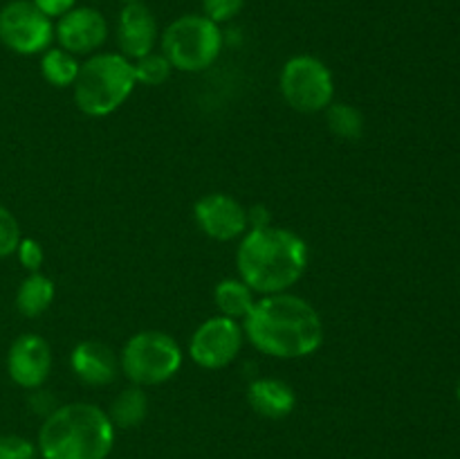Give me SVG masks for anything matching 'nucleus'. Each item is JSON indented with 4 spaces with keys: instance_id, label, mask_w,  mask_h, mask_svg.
Returning a JSON list of instances; mask_svg holds the SVG:
<instances>
[{
    "instance_id": "nucleus-1",
    "label": "nucleus",
    "mask_w": 460,
    "mask_h": 459,
    "mask_svg": "<svg viewBox=\"0 0 460 459\" xmlns=\"http://www.w3.org/2000/svg\"><path fill=\"white\" fill-rule=\"evenodd\" d=\"M245 340L256 351L279 360L313 356L323 342V320L319 310L295 292L261 295L243 320Z\"/></svg>"
},
{
    "instance_id": "nucleus-2",
    "label": "nucleus",
    "mask_w": 460,
    "mask_h": 459,
    "mask_svg": "<svg viewBox=\"0 0 460 459\" xmlns=\"http://www.w3.org/2000/svg\"><path fill=\"white\" fill-rule=\"evenodd\" d=\"M308 261V243L295 230L277 225L250 228L236 250L238 277L256 295L290 291L304 277Z\"/></svg>"
},
{
    "instance_id": "nucleus-3",
    "label": "nucleus",
    "mask_w": 460,
    "mask_h": 459,
    "mask_svg": "<svg viewBox=\"0 0 460 459\" xmlns=\"http://www.w3.org/2000/svg\"><path fill=\"white\" fill-rule=\"evenodd\" d=\"M115 430L106 410L75 400L43 418L36 448L43 459H108Z\"/></svg>"
},
{
    "instance_id": "nucleus-4",
    "label": "nucleus",
    "mask_w": 460,
    "mask_h": 459,
    "mask_svg": "<svg viewBox=\"0 0 460 459\" xmlns=\"http://www.w3.org/2000/svg\"><path fill=\"white\" fill-rule=\"evenodd\" d=\"M133 61L121 52H94L81 63L75 86V104L84 115L106 117L124 106L133 94Z\"/></svg>"
},
{
    "instance_id": "nucleus-5",
    "label": "nucleus",
    "mask_w": 460,
    "mask_h": 459,
    "mask_svg": "<svg viewBox=\"0 0 460 459\" xmlns=\"http://www.w3.org/2000/svg\"><path fill=\"white\" fill-rule=\"evenodd\" d=\"M223 30L202 14H182L162 30L160 52L180 72H202L223 52Z\"/></svg>"
},
{
    "instance_id": "nucleus-6",
    "label": "nucleus",
    "mask_w": 460,
    "mask_h": 459,
    "mask_svg": "<svg viewBox=\"0 0 460 459\" xmlns=\"http://www.w3.org/2000/svg\"><path fill=\"white\" fill-rule=\"evenodd\" d=\"M182 346L173 336L157 328L137 331L126 340L119 354V369L130 385L155 387L171 381L182 367Z\"/></svg>"
},
{
    "instance_id": "nucleus-7",
    "label": "nucleus",
    "mask_w": 460,
    "mask_h": 459,
    "mask_svg": "<svg viewBox=\"0 0 460 459\" xmlns=\"http://www.w3.org/2000/svg\"><path fill=\"white\" fill-rule=\"evenodd\" d=\"M279 88L290 108L299 112H322L335 102V76L322 58L296 54L288 58L279 76Z\"/></svg>"
},
{
    "instance_id": "nucleus-8",
    "label": "nucleus",
    "mask_w": 460,
    "mask_h": 459,
    "mask_svg": "<svg viewBox=\"0 0 460 459\" xmlns=\"http://www.w3.org/2000/svg\"><path fill=\"white\" fill-rule=\"evenodd\" d=\"M54 21L31 0H9L0 7V43L22 57L52 48Z\"/></svg>"
},
{
    "instance_id": "nucleus-9",
    "label": "nucleus",
    "mask_w": 460,
    "mask_h": 459,
    "mask_svg": "<svg viewBox=\"0 0 460 459\" xmlns=\"http://www.w3.org/2000/svg\"><path fill=\"white\" fill-rule=\"evenodd\" d=\"M243 345H245L243 322L218 313L205 320L193 331L189 340V356L202 369H223L238 358Z\"/></svg>"
},
{
    "instance_id": "nucleus-10",
    "label": "nucleus",
    "mask_w": 460,
    "mask_h": 459,
    "mask_svg": "<svg viewBox=\"0 0 460 459\" xmlns=\"http://www.w3.org/2000/svg\"><path fill=\"white\" fill-rule=\"evenodd\" d=\"M108 34H111V27H108L106 16L97 7H88V4H76L54 22V40L58 48L75 57H90L99 52L108 40Z\"/></svg>"
},
{
    "instance_id": "nucleus-11",
    "label": "nucleus",
    "mask_w": 460,
    "mask_h": 459,
    "mask_svg": "<svg viewBox=\"0 0 460 459\" xmlns=\"http://www.w3.org/2000/svg\"><path fill=\"white\" fill-rule=\"evenodd\" d=\"M193 219L202 234L214 241H234L250 230L247 207L223 192L205 194L193 205Z\"/></svg>"
},
{
    "instance_id": "nucleus-12",
    "label": "nucleus",
    "mask_w": 460,
    "mask_h": 459,
    "mask_svg": "<svg viewBox=\"0 0 460 459\" xmlns=\"http://www.w3.org/2000/svg\"><path fill=\"white\" fill-rule=\"evenodd\" d=\"M52 372V346L39 333H22L9 345L7 374L22 390H39Z\"/></svg>"
},
{
    "instance_id": "nucleus-13",
    "label": "nucleus",
    "mask_w": 460,
    "mask_h": 459,
    "mask_svg": "<svg viewBox=\"0 0 460 459\" xmlns=\"http://www.w3.org/2000/svg\"><path fill=\"white\" fill-rule=\"evenodd\" d=\"M160 34L155 14L148 4H144V0L121 7L119 16H117V45L126 58L137 61V58L155 52Z\"/></svg>"
},
{
    "instance_id": "nucleus-14",
    "label": "nucleus",
    "mask_w": 460,
    "mask_h": 459,
    "mask_svg": "<svg viewBox=\"0 0 460 459\" xmlns=\"http://www.w3.org/2000/svg\"><path fill=\"white\" fill-rule=\"evenodd\" d=\"M70 364L75 376L88 387H106L121 374L119 356L99 340H84L72 349Z\"/></svg>"
},
{
    "instance_id": "nucleus-15",
    "label": "nucleus",
    "mask_w": 460,
    "mask_h": 459,
    "mask_svg": "<svg viewBox=\"0 0 460 459\" xmlns=\"http://www.w3.org/2000/svg\"><path fill=\"white\" fill-rule=\"evenodd\" d=\"M247 403L259 417L279 421L295 412L296 394L281 378H256L247 387Z\"/></svg>"
},
{
    "instance_id": "nucleus-16",
    "label": "nucleus",
    "mask_w": 460,
    "mask_h": 459,
    "mask_svg": "<svg viewBox=\"0 0 460 459\" xmlns=\"http://www.w3.org/2000/svg\"><path fill=\"white\" fill-rule=\"evenodd\" d=\"M54 295H57L54 282L39 270V273H30L22 279L13 302H16V309L21 315L39 318V315H43L52 306Z\"/></svg>"
},
{
    "instance_id": "nucleus-17",
    "label": "nucleus",
    "mask_w": 460,
    "mask_h": 459,
    "mask_svg": "<svg viewBox=\"0 0 460 459\" xmlns=\"http://www.w3.org/2000/svg\"><path fill=\"white\" fill-rule=\"evenodd\" d=\"M256 300H259L256 292L241 277H227L214 288V302L218 306L220 315H227V318L238 320V322H243L250 315Z\"/></svg>"
},
{
    "instance_id": "nucleus-18",
    "label": "nucleus",
    "mask_w": 460,
    "mask_h": 459,
    "mask_svg": "<svg viewBox=\"0 0 460 459\" xmlns=\"http://www.w3.org/2000/svg\"><path fill=\"white\" fill-rule=\"evenodd\" d=\"M148 414V396L144 392V387L130 385L126 390H121L119 394L112 399L111 410H108V417H111L112 426L121 428V430H130V428H137L139 423L146 418Z\"/></svg>"
},
{
    "instance_id": "nucleus-19",
    "label": "nucleus",
    "mask_w": 460,
    "mask_h": 459,
    "mask_svg": "<svg viewBox=\"0 0 460 459\" xmlns=\"http://www.w3.org/2000/svg\"><path fill=\"white\" fill-rule=\"evenodd\" d=\"M79 58L63 48H48L40 54V75L54 88H70L79 75Z\"/></svg>"
},
{
    "instance_id": "nucleus-20",
    "label": "nucleus",
    "mask_w": 460,
    "mask_h": 459,
    "mask_svg": "<svg viewBox=\"0 0 460 459\" xmlns=\"http://www.w3.org/2000/svg\"><path fill=\"white\" fill-rule=\"evenodd\" d=\"M326 122L335 138L359 140L364 135V115L350 104L332 102L326 108Z\"/></svg>"
},
{
    "instance_id": "nucleus-21",
    "label": "nucleus",
    "mask_w": 460,
    "mask_h": 459,
    "mask_svg": "<svg viewBox=\"0 0 460 459\" xmlns=\"http://www.w3.org/2000/svg\"><path fill=\"white\" fill-rule=\"evenodd\" d=\"M133 70H135V81H137V84L162 86L164 81H169L173 68H171L169 58L155 50V52H151V54H146V57L133 61Z\"/></svg>"
},
{
    "instance_id": "nucleus-22",
    "label": "nucleus",
    "mask_w": 460,
    "mask_h": 459,
    "mask_svg": "<svg viewBox=\"0 0 460 459\" xmlns=\"http://www.w3.org/2000/svg\"><path fill=\"white\" fill-rule=\"evenodd\" d=\"M21 225L18 219L7 210L4 205H0V259L4 256L16 255V248L21 243Z\"/></svg>"
},
{
    "instance_id": "nucleus-23",
    "label": "nucleus",
    "mask_w": 460,
    "mask_h": 459,
    "mask_svg": "<svg viewBox=\"0 0 460 459\" xmlns=\"http://www.w3.org/2000/svg\"><path fill=\"white\" fill-rule=\"evenodd\" d=\"M247 0H202V16L214 21L216 25L234 21L243 12Z\"/></svg>"
},
{
    "instance_id": "nucleus-24",
    "label": "nucleus",
    "mask_w": 460,
    "mask_h": 459,
    "mask_svg": "<svg viewBox=\"0 0 460 459\" xmlns=\"http://www.w3.org/2000/svg\"><path fill=\"white\" fill-rule=\"evenodd\" d=\"M39 448L27 436L0 435V459H36Z\"/></svg>"
},
{
    "instance_id": "nucleus-25",
    "label": "nucleus",
    "mask_w": 460,
    "mask_h": 459,
    "mask_svg": "<svg viewBox=\"0 0 460 459\" xmlns=\"http://www.w3.org/2000/svg\"><path fill=\"white\" fill-rule=\"evenodd\" d=\"M16 256L21 261L22 268H27L30 273H39L45 264V250L36 238L22 237L21 243L16 248Z\"/></svg>"
},
{
    "instance_id": "nucleus-26",
    "label": "nucleus",
    "mask_w": 460,
    "mask_h": 459,
    "mask_svg": "<svg viewBox=\"0 0 460 459\" xmlns=\"http://www.w3.org/2000/svg\"><path fill=\"white\" fill-rule=\"evenodd\" d=\"M40 12L48 18H61L63 14H67L70 9L76 7V0H31Z\"/></svg>"
},
{
    "instance_id": "nucleus-27",
    "label": "nucleus",
    "mask_w": 460,
    "mask_h": 459,
    "mask_svg": "<svg viewBox=\"0 0 460 459\" xmlns=\"http://www.w3.org/2000/svg\"><path fill=\"white\" fill-rule=\"evenodd\" d=\"M31 408H34L39 414H43L45 418L48 414H52L58 405L57 400H54V396H49L48 392L39 387V390H31Z\"/></svg>"
},
{
    "instance_id": "nucleus-28",
    "label": "nucleus",
    "mask_w": 460,
    "mask_h": 459,
    "mask_svg": "<svg viewBox=\"0 0 460 459\" xmlns=\"http://www.w3.org/2000/svg\"><path fill=\"white\" fill-rule=\"evenodd\" d=\"M247 219H250V228H265V225H272L268 207L263 205L247 207Z\"/></svg>"
},
{
    "instance_id": "nucleus-29",
    "label": "nucleus",
    "mask_w": 460,
    "mask_h": 459,
    "mask_svg": "<svg viewBox=\"0 0 460 459\" xmlns=\"http://www.w3.org/2000/svg\"><path fill=\"white\" fill-rule=\"evenodd\" d=\"M121 4H128V3H139V0H119Z\"/></svg>"
},
{
    "instance_id": "nucleus-30",
    "label": "nucleus",
    "mask_w": 460,
    "mask_h": 459,
    "mask_svg": "<svg viewBox=\"0 0 460 459\" xmlns=\"http://www.w3.org/2000/svg\"><path fill=\"white\" fill-rule=\"evenodd\" d=\"M456 399H458V403H460V381H458V385H456Z\"/></svg>"
}]
</instances>
